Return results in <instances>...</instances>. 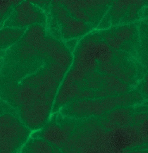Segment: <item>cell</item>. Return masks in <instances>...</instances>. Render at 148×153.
<instances>
[{"instance_id":"obj_1","label":"cell","mask_w":148,"mask_h":153,"mask_svg":"<svg viewBox=\"0 0 148 153\" xmlns=\"http://www.w3.org/2000/svg\"><path fill=\"white\" fill-rule=\"evenodd\" d=\"M112 1H51L49 30L65 42L79 40L97 30Z\"/></svg>"},{"instance_id":"obj_2","label":"cell","mask_w":148,"mask_h":153,"mask_svg":"<svg viewBox=\"0 0 148 153\" xmlns=\"http://www.w3.org/2000/svg\"><path fill=\"white\" fill-rule=\"evenodd\" d=\"M46 12L35 1H21L9 18L2 24L1 27L27 29L35 25L48 26Z\"/></svg>"},{"instance_id":"obj_3","label":"cell","mask_w":148,"mask_h":153,"mask_svg":"<svg viewBox=\"0 0 148 153\" xmlns=\"http://www.w3.org/2000/svg\"><path fill=\"white\" fill-rule=\"evenodd\" d=\"M27 29L3 27L1 30V48L5 51L20 40Z\"/></svg>"},{"instance_id":"obj_4","label":"cell","mask_w":148,"mask_h":153,"mask_svg":"<svg viewBox=\"0 0 148 153\" xmlns=\"http://www.w3.org/2000/svg\"><path fill=\"white\" fill-rule=\"evenodd\" d=\"M21 1H1V21L4 23L11 14L15 7L20 4Z\"/></svg>"}]
</instances>
